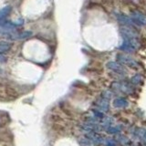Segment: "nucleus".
<instances>
[{
  "label": "nucleus",
  "mask_w": 146,
  "mask_h": 146,
  "mask_svg": "<svg viewBox=\"0 0 146 146\" xmlns=\"http://www.w3.org/2000/svg\"><path fill=\"white\" fill-rule=\"evenodd\" d=\"M141 47V43L137 38H123V42L120 47V49L124 52H134Z\"/></svg>",
  "instance_id": "obj_1"
},
{
  "label": "nucleus",
  "mask_w": 146,
  "mask_h": 146,
  "mask_svg": "<svg viewBox=\"0 0 146 146\" xmlns=\"http://www.w3.org/2000/svg\"><path fill=\"white\" fill-rule=\"evenodd\" d=\"M120 33L123 36V38H137L139 39V34L137 30L132 27L121 26Z\"/></svg>",
  "instance_id": "obj_2"
},
{
  "label": "nucleus",
  "mask_w": 146,
  "mask_h": 146,
  "mask_svg": "<svg viewBox=\"0 0 146 146\" xmlns=\"http://www.w3.org/2000/svg\"><path fill=\"white\" fill-rule=\"evenodd\" d=\"M117 59L118 61L121 64H123V65H126L130 68H137L139 67V64L136 60H134L133 58H131V57L127 56V55L124 54H118L117 55Z\"/></svg>",
  "instance_id": "obj_3"
},
{
  "label": "nucleus",
  "mask_w": 146,
  "mask_h": 146,
  "mask_svg": "<svg viewBox=\"0 0 146 146\" xmlns=\"http://www.w3.org/2000/svg\"><path fill=\"white\" fill-rule=\"evenodd\" d=\"M131 17L134 21L136 26H146V16L144 14L138 11H134L131 12Z\"/></svg>",
  "instance_id": "obj_4"
},
{
  "label": "nucleus",
  "mask_w": 146,
  "mask_h": 146,
  "mask_svg": "<svg viewBox=\"0 0 146 146\" xmlns=\"http://www.w3.org/2000/svg\"><path fill=\"white\" fill-rule=\"evenodd\" d=\"M111 88L114 90L121 91V92H124V93H131V90H132L129 84L123 83V82H119V81L113 82V83L111 84Z\"/></svg>",
  "instance_id": "obj_5"
},
{
  "label": "nucleus",
  "mask_w": 146,
  "mask_h": 146,
  "mask_svg": "<svg viewBox=\"0 0 146 146\" xmlns=\"http://www.w3.org/2000/svg\"><path fill=\"white\" fill-rule=\"evenodd\" d=\"M117 19L119 23H121L122 26H128V27H134L136 26L134 21L131 19V17L124 15V14H118Z\"/></svg>",
  "instance_id": "obj_6"
},
{
  "label": "nucleus",
  "mask_w": 146,
  "mask_h": 146,
  "mask_svg": "<svg viewBox=\"0 0 146 146\" xmlns=\"http://www.w3.org/2000/svg\"><path fill=\"white\" fill-rule=\"evenodd\" d=\"M107 68L109 70H111L114 72L118 73V74H124L125 70L120 63L115 62V61H110L107 63Z\"/></svg>",
  "instance_id": "obj_7"
},
{
  "label": "nucleus",
  "mask_w": 146,
  "mask_h": 146,
  "mask_svg": "<svg viewBox=\"0 0 146 146\" xmlns=\"http://www.w3.org/2000/svg\"><path fill=\"white\" fill-rule=\"evenodd\" d=\"M88 138L90 139L91 141H93L94 143L96 144H100V143H104L105 141L102 136H100V134H98L97 132L92 131H89L88 133Z\"/></svg>",
  "instance_id": "obj_8"
},
{
  "label": "nucleus",
  "mask_w": 146,
  "mask_h": 146,
  "mask_svg": "<svg viewBox=\"0 0 146 146\" xmlns=\"http://www.w3.org/2000/svg\"><path fill=\"white\" fill-rule=\"evenodd\" d=\"M97 106H98L99 110H100V111H108V110H109V100H107V99H105V98L102 97V100H98Z\"/></svg>",
  "instance_id": "obj_9"
},
{
  "label": "nucleus",
  "mask_w": 146,
  "mask_h": 146,
  "mask_svg": "<svg viewBox=\"0 0 146 146\" xmlns=\"http://www.w3.org/2000/svg\"><path fill=\"white\" fill-rule=\"evenodd\" d=\"M113 106L116 108H124L128 106V102L123 98H117L113 100Z\"/></svg>",
  "instance_id": "obj_10"
},
{
  "label": "nucleus",
  "mask_w": 146,
  "mask_h": 146,
  "mask_svg": "<svg viewBox=\"0 0 146 146\" xmlns=\"http://www.w3.org/2000/svg\"><path fill=\"white\" fill-rule=\"evenodd\" d=\"M10 11H11V7L9 6L5 7L0 9V25H2L4 23V19L6 18V17L8 14L10 13Z\"/></svg>",
  "instance_id": "obj_11"
},
{
  "label": "nucleus",
  "mask_w": 146,
  "mask_h": 146,
  "mask_svg": "<svg viewBox=\"0 0 146 146\" xmlns=\"http://www.w3.org/2000/svg\"><path fill=\"white\" fill-rule=\"evenodd\" d=\"M11 48V45L7 42H4V41H0V54L4 52L8 51Z\"/></svg>",
  "instance_id": "obj_12"
},
{
  "label": "nucleus",
  "mask_w": 146,
  "mask_h": 146,
  "mask_svg": "<svg viewBox=\"0 0 146 146\" xmlns=\"http://www.w3.org/2000/svg\"><path fill=\"white\" fill-rule=\"evenodd\" d=\"M141 80H143V77H141V74H136L133 77L131 78V83L134 85H138L141 82Z\"/></svg>",
  "instance_id": "obj_13"
},
{
  "label": "nucleus",
  "mask_w": 146,
  "mask_h": 146,
  "mask_svg": "<svg viewBox=\"0 0 146 146\" xmlns=\"http://www.w3.org/2000/svg\"><path fill=\"white\" fill-rule=\"evenodd\" d=\"M107 131L109 132V133H111V134H113V133H117V132H119L120 131V128L119 127H108L107 128Z\"/></svg>",
  "instance_id": "obj_14"
},
{
  "label": "nucleus",
  "mask_w": 146,
  "mask_h": 146,
  "mask_svg": "<svg viewBox=\"0 0 146 146\" xmlns=\"http://www.w3.org/2000/svg\"><path fill=\"white\" fill-rule=\"evenodd\" d=\"M118 139H119V141H120V143L122 144H127V143H129V140L122 135H120V137H118Z\"/></svg>",
  "instance_id": "obj_15"
},
{
  "label": "nucleus",
  "mask_w": 146,
  "mask_h": 146,
  "mask_svg": "<svg viewBox=\"0 0 146 146\" xmlns=\"http://www.w3.org/2000/svg\"><path fill=\"white\" fill-rule=\"evenodd\" d=\"M111 95H112V93L111 92V91L106 90V91H103V93H102V97H103V98H105V99H107V100H109L110 98L111 97Z\"/></svg>",
  "instance_id": "obj_16"
},
{
  "label": "nucleus",
  "mask_w": 146,
  "mask_h": 146,
  "mask_svg": "<svg viewBox=\"0 0 146 146\" xmlns=\"http://www.w3.org/2000/svg\"><path fill=\"white\" fill-rule=\"evenodd\" d=\"M93 112L95 113V116H97V117H99V118H102V117H103V114H102V112H100V111H94Z\"/></svg>",
  "instance_id": "obj_17"
},
{
  "label": "nucleus",
  "mask_w": 146,
  "mask_h": 146,
  "mask_svg": "<svg viewBox=\"0 0 146 146\" xmlns=\"http://www.w3.org/2000/svg\"><path fill=\"white\" fill-rule=\"evenodd\" d=\"M6 60H7L6 57H4L2 54H0V62H5Z\"/></svg>",
  "instance_id": "obj_18"
},
{
  "label": "nucleus",
  "mask_w": 146,
  "mask_h": 146,
  "mask_svg": "<svg viewBox=\"0 0 146 146\" xmlns=\"http://www.w3.org/2000/svg\"><path fill=\"white\" fill-rule=\"evenodd\" d=\"M106 143H108V146H116L115 143H114L113 141H107Z\"/></svg>",
  "instance_id": "obj_19"
}]
</instances>
